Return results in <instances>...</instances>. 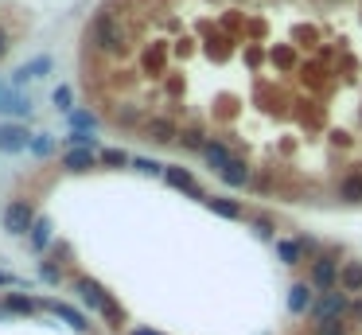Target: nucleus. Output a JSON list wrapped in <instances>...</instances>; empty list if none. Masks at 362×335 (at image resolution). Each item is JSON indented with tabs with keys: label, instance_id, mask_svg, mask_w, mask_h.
Here are the masks:
<instances>
[{
	"label": "nucleus",
	"instance_id": "nucleus-1",
	"mask_svg": "<svg viewBox=\"0 0 362 335\" xmlns=\"http://www.w3.org/2000/svg\"><path fill=\"white\" fill-rule=\"evenodd\" d=\"M90 43L101 51V55H125L133 47V35H129V24L121 20L117 8H101L90 24Z\"/></svg>",
	"mask_w": 362,
	"mask_h": 335
},
{
	"label": "nucleus",
	"instance_id": "nucleus-2",
	"mask_svg": "<svg viewBox=\"0 0 362 335\" xmlns=\"http://www.w3.org/2000/svg\"><path fill=\"white\" fill-rule=\"evenodd\" d=\"M351 312H354V304L347 293H320L312 301V312H308V316H312L316 324H323V320H351Z\"/></svg>",
	"mask_w": 362,
	"mask_h": 335
},
{
	"label": "nucleus",
	"instance_id": "nucleus-3",
	"mask_svg": "<svg viewBox=\"0 0 362 335\" xmlns=\"http://www.w3.org/2000/svg\"><path fill=\"white\" fill-rule=\"evenodd\" d=\"M179 121L176 118H168V113H156V118H148L144 121V137H148L152 144H172V141H179Z\"/></svg>",
	"mask_w": 362,
	"mask_h": 335
},
{
	"label": "nucleus",
	"instance_id": "nucleus-4",
	"mask_svg": "<svg viewBox=\"0 0 362 335\" xmlns=\"http://www.w3.org/2000/svg\"><path fill=\"white\" fill-rule=\"evenodd\" d=\"M339 273H343V269H339L331 258H316V261H312V285L320 289V293H335Z\"/></svg>",
	"mask_w": 362,
	"mask_h": 335
},
{
	"label": "nucleus",
	"instance_id": "nucleus-5",
	"mask_svg": "<svg viewBox=\"0 0 362 335\" xmlns=\"http://www.w3.org/2000/svg\"><path fill=\"white\" fill-rule=\"evenodd\" d=\"M32 227H35V215H32L27 203H12V207L4 210V230H8V234H32Z\"/></svg>",
	"mask_w": 362,
	"mask_h": 335
},
{
	"label": "nucleus",
	"instance_id": "nucleus-6",
	"mask_svg": "<svg viewBox=\"0 0 362 335\" xmlns=\"http://www.w3.org/2000/svg\"><path fill=\"white\" fill-rule=\"evenodd\" d=\"M234 156H238V152L230 148V141H219V137H211V141H207V148H202V160H207L219 176L230 168V160H234Z\"/></svg>",
	"mask_w": 362,
	"mask_h": 335
},
{
	"label": "nucleus",
	"instance_id": "nucleus-7",
	"mask_svg": "<svg viewBox=\"0 0 362 335\" xmlns=\"http://www.w3.org/2000/svg\"><path fill=\"white\" fill-rule=\"evenodd\" d=\"M75 293L82 296L86 304H90V308H105V304H110V296H105V289L98 285V281H93V277H75Z\"/></svg>",
	"mask_w": 362,
	"mask_h": 335
},
{
	"label": "nucleus",
	"instance_id": "nucleus-8",
	"mask_svg": "<svg viewBox=\"0 0 362 335\" xmlns=\"http://www.w3.org/2000/svg\"><path fill=\"white\" fill-rule=\"evenodd\" d=\"M164 179H168L172 187H179V191H187V195H195V199H202V203H207V195L199 191V184H195V176L187 172V168L168 164V168H164Z\"/></svg>",
	"mask_w": 362,
	"mask_h": 335
},
{
	"label": "nucleus",
	"instance_id": "nucleus-9",
	"mask_svg": "<svg viewBox=\"0 0 362 335\" xmlns=\"http://www.w3.org/2000/svg\"><path fill=\"white\" fill-rule=\"evenodd\" d=\"M304 253H316L312 238H300V242H277V258L285 261V265H300Z\"/></svg>",
	"mask_w": 362,
	"mask_h": 335
},
{
	"label": "nucleus",
	"instance_id": "nucleus-10",
	"mask_svg": "<svg viewBox=\"0 0 362 335\" xmlns=\"http://www.w3.org/2000/svg\"><path fill=\"white\" fill-rule=\"evenodd\" d=\"M32 148V137L20 125H0V152H24Z\"/></svg>",
	"mask_w": 362,
	"mask_h": 335
},
{
	"label": "nucleus",
	"instance_id": "nucleus-11",
	"mask_svg": "<svg viewBox=\"0 0 362 335\" xmlns=\"http://www.w3.org/2000/svg\"><path fill=\"white\" fill-rule=\"evenodd\" d=\"M51 70V55H39V59H32V63H24V67L12 75V90H20L24 82H32V78H39V75H47Z\"/></svg>",
	"mask_w": 362,
	"mask_h": 335
},
{
	"label": "nucleus",
	"instance_id": "nucleus-12",
	"mask_svg": "<svg viewBox=\"0 0 362 335\" xmlns=\"http://www.w3.org/2000/svg\"><path fill=\"white\" fill-rule=\"evenodd\" d=\"M0 113H8V118H27V113H32V98H24L20 90L0 94Z\"/></svg>",
	"mask_w": 362,
	"mask_h": 335
},
{
	"label": "nucleus",
	"instance_id": "nucleus-13",
	"mask_svg": "<svg viewBox=\"0 0 362 335\" xmlns=\"http://www.w3.org/2000/svg\"><path fill=\"white\" fill-rule=\"evenodd\" d=\"M222 184H230V187H245V184H253V168L245 164L242 156H234V160H230V168L222 172Z\"/></svg>",
	"mask_w": 362,
	"mask_h": 335
},
{
	"label": "nucleus",
	"instance_id": "nucleus-14",
	"mask_svg": "<svg viewBox=\"0 0 362 335\" xmlns=\"http://www.w3.org/2000/svg\"><path fill=\"white\" fill-rule=\"evenodd\" d=\"M43 308H47V312H55V316H59L63 324H70V327H75V331H86V327H90V324H86V316H82V312H75V308H70V304L47 301V304H43Z\"/></svg>",
	"mask_w": 362,
	"mask_h": 335
},
{
	"label": "nucleus",
	"instance_id": "nucleus-15",
	"mask_svg": "<svg viewBox=\"0 0 362 335\" xmlns=\"http://www.w3.org/2000/svg\"><path fill=\"white\" fill-rule=\"evenodd\" d=\"M339 289L343 293H362V261H347L339 273Z\"/></svg>",
	"mask_w": 362,
	"mask_h": 335
},
{
	"label": "nucleus",
	"instance_id": "nucleus-16",
	"mask_svg": "<svg viewBox=\"0 0 362 335\" xmlns=\"http://www.w3.org/2000/svg\"><path fill=\"white\" fill-rule=\"evenodd\" d=\"M339 199H347V203H358L362 199V172H347L343 179H339Z\"/></svg>",
	"mask_w": 362,
	"mask_h": 335
},
{
	"label": "nucleus",
	"instance_id": "nucleus-17",
	"mask_svg": "<svg viewBox=\"0 0 362 335\" xmlns=\"http://www.w3.org/2000/svg\"><path fill=\"white\" fill-rule=\"evenodd\" d=\"M113 118H117V125H125V129H133V125H144V121H148V118H144V109L141 106H129V101H125V106H113Z\"/></svg>",
	"mask_w": 362,
	"mask_h": 335
},
{
	"label": "nucleus",
	"instance_id": "nucleus-18",
	"mask_svg": "<svg viewBox=\"0 0 362 335\" xmlns=\"http://www.w3.org/2000/svg\"><path fill=\"white\" fill-rule=\"evenodd\" d=\"M207 141H211V137L202 133L199 125H187L183 133H179V144H183V148H191V152H199V156H202V148H207Z\"/></svg>",
	"mask_w": 362,
	"mask_h": 335
},
{
	"label": "nucleus",
	"instance_id": "nucleus-19",
	"mask_svg": "<svg viewBox=\"0 0 362 335\" xmlns=\"http://www.w3.org/2000/svg\"><path fill=\"white\" fill-rule=\"evenodd\" d=\"M288 308L300 316V312H312V289L308 285H292V293H288Z\"/></svg>",
	"mask_w": 362,
	"mask_h": 335
},
{
	"label": "nucleus",
	"instance_id": "nucleus-20",
	"mask_svg": "<svg viewBox=\"0 0 362 335\" xmlns=\"http://www.w3.org/2000/svg\"><path fill=\"white\" fill-rule=\"evenodd\" d=\"M312 335H354L351 320H323V324H312Z\"/></svg>",
	"mask_w": 362,
	"mask_h": 335
},
{
	"label": "nucleus",
	"instance_id": "nucleus-21",
	"mask_svg": "<svg viewBox=\"0 0 362 335\" xmlns=\"http://www.w3.org/2000/svg\"><path fill=\"white\" fill-rule=\"evenodd\" d=\"M90 164H93V152L90 148H70L67 156H63V168H70V172H86Z\"/></svg>",
	"mask_w": 362,
	"mask_h": 335
},
{
	"label": "nucleus",
	"instance_id": "nucleus-22",
	"mask_svg": "<svg viewBox=\"0 0 362 335\" xmlns=\"http://www.w3.org/2000/svg\"><path fill=\"white\" fill-rule=\"evenodd\" d=\"M32 246H35V250H47V246H51V222H47V218H35Z\"/></svg>",
	"mask_w": 362,
	"mask_h": 335
},
{
	"label": "nucleus",
	"instance_id": "nucleus-23",
	"mask_svg": "<svg viewBox=\"0 0 362 335\" xmlns=\"http://www.w3.org/2000/svg\"><path fill=\"white\" fill-rule=\"evenodd\" d=\"M207 207H211L214 215H222V218H242V207L230 203V199H211V195H207Z\"/></svg>",
	"mask_w": 362,
	"mask_h": 335
},
{
	"label": "nucleus",
	"instance_id": "nucleus-24",
	"mask_svg": "<svg viewBox=\"0 0 362 335\" xmlns=\"http://www.w3.org/2000/svg\"><path fill=\"white\" fill-rule=\"evenodd\" d=\"M133 168H136V172H144V176H164V168H168V164H156V160H148V156H136Z\"/></svg>",
	"mask_w": 362,
	"mask_h": 335
},
{
	"label": "nucleus",
	"instance_id": "nucleus-25",
	"mask_svg": "<svg viewBox=\"0 0 362 335\" xmlns=\"http://www.w3.org/2000/svg\"><path fill=\"white\" fill-rule=\"evenodd\" d=\"M4 308H8V312H20V316H27V312H35V304L27 301V296H12V293H8V301H4Z\"/></svg>",
	"mask_w": 362,
	"mask_h": 335
},
{
	"label": "nucleus",
	"instance_id": "nucleus-26",
	"mask_svg": "<svg viewBox=\"0 0 362 335\" xmlns=\"http://www.w3.org/2000/svg\"><path fill=\"white\" fill-rule=\"evenodd\" d=\"M70 148H93V133H82V129H70Z\"/></svg>",
	"mask_w": 362,
	"mask_h": 335
},
{
	"label": "nucleus",
	"instance_id": "nucleus-27",
	"mask_svg": "<svg viewBox=\"0 0 362 335\" xmlns=\"http://www.w3.org/2000/svg\"><path fill=\"white\" fill-rule=\"evenodd\" d=\"M101 164L121 168V164H129V156H125V152H117V148H101Z\"/></svg>",
	"mask_w": 362,
	"mask_h": 335
},
{
	"label": "nucleus",
	"instance_id": "nucleus-28",
	"mask_svg": "<svg viewBox=\"0 0 362 335\" xmlns=\"http://www.w3.org/2000/svg\"><path fill=\"white\" fill-rule=\"evenodd\" d=\"M32 152H35V156H51V152H55L51 137H32Z\"/></svg>",
	"mask_w": 362,
	"mask_h": 335
},
{
	"label": "nucleus",
	"instance_id": "nucleus-29",
	"mask_svg": "<svg viewBox=\"0 0 362 335\" xmlns=\"http://www.w3.org/2000/svg\"><path fill=\"white\" fill-rule=\"evenodd\" d=\"M101 312H105V316L113 320V327H121V324H125V312H121V308H117V304H113V301L105 304V308H101Z\"/></svg>",
	"mask_w": 362,
	"mask_h": 335
},
{
	"label": "nucleus",
	"instance_id": "nucleus-30",
	"mask_svg": "<svg viewBox=\"0 0 362 335\" xmlns=\"http://www.w3.org/2000/svg\"><path fill=\"white\" fill-rule=\"evenodd\" d=\"M55 106L70 109V86H59V90H55Z\"/></svg>",
	"mask_w": 362,
	"mask_h": 335
},
{
	"label": "nucleus",
	"instance_id": "nucleus-31",
	"mask_svg": "<svg viewBox=\"0 0 362 335\" xmlns=\"http://www.w3.org/2000/svg\"><path fill=\"white\" fill-rule=\"evenodd\" d=\"M39 277L55 285V281H59V269H55V265H39Z\"/></svg>",
	"mask_w": 362,
	"mask_h": 335
},
{
	"label": "nucleus",
	"instance_id": "nucleus-32",
	"mask_svg": "<svg viewBox=\"0 0 362 335\" xmlns=\"http://www.w3.org/2000/svg\"><path fill=\"white\" fill-rule=\"evenodd\" d=\"M253 227H257V234H261V238H269V234H273V222H269V218H257Z\"/></svg>",
	"mask_w": 362,
	"mask_h": 335
},
{
	"label": "nucleus",
	"instance_id": "nucleus-33",
	"mask_svg": "<svg viewBox=\"0 0 362 335\" xmlns=\"http://www.w3.org/2000/svg\"><path fill=\"white\" fill-rule=\"evenodd\" d=\"M0 285H4V289H20V277H12V273H0Z\"/></svg>",
	"mask_w": 362,
	"mask_h": 335
},
{
	"label": "nucleus",
	"instance_id": "nucleus-34",
	"mask_svg": "<svg viewBox=\"0 0 362 335\" xmlns=\"http://www.w3.org/2000/svg\"><path fill=\"white\" fill-rule=\"evenodd\" d=\"M8 43H12V35H8V27H0V55L8 51Z\"/></svg>",
	"mask_w": 362,
	"mask_h": 335
},
{
	"label": "nucleus",
	"instance_id": "nucleus-35",
	"mask_svg": "<svg viewBox=\"0 0 362 335\" xmlns=\"http://www.w3.org/2000/svg\"><path fill=\"white\" fill-rule=\"evenodd\" d=\"M133 335H160V331H152V327H133Z\"/></svg>",
	"mask_w": 362,
	"mask_h": 335
}]
</instances>
